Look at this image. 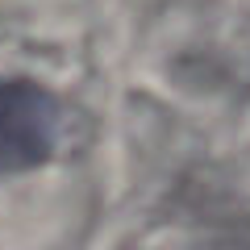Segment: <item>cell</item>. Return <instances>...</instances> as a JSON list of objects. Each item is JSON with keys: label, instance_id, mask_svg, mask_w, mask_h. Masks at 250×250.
Here are the masks:
<instances>
[{"label": "cell", "instance_id": "obj_1", "mask_svg": "<svg viewBox=\"0 0 250 250\" xmlns=\"http://www.w3.org/2000/svg\"><path fill=\"white\" fill-rule=\"evenodd\" d=\"M62 104L50 88L21 75H0V179L25 175L54 159Z\"/></svg>", "mask_w": 250, "mask_h": 250}]
</instances>
